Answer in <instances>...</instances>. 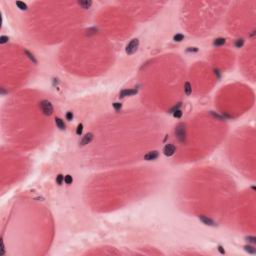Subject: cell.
<instances>
[{
  "mask_svg": "<svg viewBox=\"0 0 256 256\" xmlns=\"http://www.w3.org/2000/svg\"><path fill=\"white\" fill-rule=\"evenodd\" d=\"M175 134H176L178 140L182 143H184L186 140V129H185V125L183 123L178 124L175 128Z\"/></svg>",
  "mask_w": 256,
  "mask_h": 256,
  "instance_id": "6da1fadb",
  "label": "cell"
},
{
  "mask_svg": "<svg viewBox=\"0 0 256 256\" xmlns=\"http://www.w3.org/2000/svg\"><path fill=\"white\" fill-rule=\"evenodd\" d=\"M40 108L42 113L46 116H50L53 113V106L51 104V102L48 100H42L40 102Z\"/></svg>",
  "mask_w": 256,
  "mask_h": 256,
  "instance_id": "7a4b0ae2",
  "label": "cell"
},
{
  "mask_svg": "<svg viewBox=\"0 0 256 256\" xmlns=\"http://www.w3.org/2000/svg\"><path fill=\"white\" fill-rule=\"evenodd\" d=\"M138 47H139V40H138L137 38L132 39V40H131V41L128 43V45L126 46V53H127L128 55H132V54H134V53L136 52V51H137Z\"/></svg>",
  "mask_w": 256,
  "mask_h": 256,
  "instance_id": "3957f363",
  "label": "cell"
},
{
  "mask_svg": "<svg viewBox=\"0 0 256 256\" xmlns=\"http://www.w3.org/2000/svg\"><path fill=\"white\" fill-rule=\"evenodd\" d=\"M176 152V147L173 144H166L163 148V153L165 156L170 157L172 155H174V153Z\"/></svg>",
  "mask_w": 256,
  "mask_h": 256,
  "instance_id": "277c9868",
  "label": "cell"
},
{
  "mask_svg": "<svg viewBox=\"0 0 256 256\" xmlns=\"http://www.w3.org/2000/svg\"><path fill=\"white\" fill-rule=\"evenodd\" d=\"M137 93L136 88H130V89H124L120 92V97H127V96H133Z\"/></svg>",
  "mask_w": 256,
  "mask_h": 256,
  "instance_id": "5b68a950",
  "label": "cell"
},
{
  "mask_svg": "<svg viewBox=\"0 0 256 256\" xmlns=\"http://www.w3.org/2000/svg\"><path fill=\"white\" fill-rule=\"evenodd\" d=\"M158 156H159L158 151L154 150V151H150V152H148L147 154H145V155H144V159H145V160H147V161H152V160L157 159Z\"/></svg>",
  "mask_w": 256,
  "mask_h": 256,
  "instance_id": "8992f818",
  "label": "cell"
},
{
  "mask_svg": "<svg viewBox=\"0 0 256 256\" xmlns=\"http://www.w3.org/2000/svg\"><path fill=\"white\" fill-rule=\"evenodd\" d=\"M92 140H93V134H92V133H87V134H85V135L83 136L82 140L80 141V145L84 146V145H86V144H89Z\"/></svg>",
  "mask_w": 256,
  "mask_h": 256,
  "instance_id": "52a82bcc",
  "label": "cell"
},
{
  "mask_svg": "<svg viewBox=\"0 0 256 256\" xmlns=\"http://www.w3.org/2000/svg\"><path fill=\"white\" fill-rule=\"evenodd\" d=\"M199 219L205 224V225H209V226H216V223L212 220V219L208 218L207 216H199Z\"/></svg>",
  "mask_w": 256,
  "mask_h": 256,
  "instance_id": "ba28073f",
  "label": "cell"
},
{
  "mask_svg": "<svg viewBox=\"0 0 256 256\" xmlns=\"http://www.w3.org/2000/svg\"><path fill=\"white\" fill-rule=\"evenodd\" d=\"M55 120V124H56V126L59 128L60 130H64L65 129V123H64V121L61 119V118H59V117H56V118L54 119Z\"/></svg>",
  "mask_w": 256,
  "mask_h": 256,
  "instance_id": "9c48e42d",
  "label": "cell"
},
{
  "mask_svg": "<svg viewBox=\"0 0 256 256\" xmlns=\"http://www.w3.org/2000/svg\"><path fill=\"white\" fill-rule=\"evenodd\" d=\"M78 4L82 7L84 9H87V8H90L91 5H92V2L91 1H79Z\"/></svg>",
  "mask_w": 256,
  "mask_h": 256,
  "instance_id": "30bf717a",
  "label": "cell"
},
{
  "mask_svg": "<svg viewBox=\"0 0 256 256\" xmlns=\"http://www.w3.org/2000/svg\"><path fill=\"white\" fill-rule=\"evenodd\" d=\"M184 91H185V94L187 96H189V95L192 93V88H191V85H190L189 82H186L184 84Z\"/></svg>",
  "mask_w": 256,
  "mask_h": 256,
  "instance_id": "8fae6325",
  "label": "cell"
},
{
  "mask_svg": "<svg viewBox=\"0 0 256 256\" xmlns=\"http://www.w3.org/2000/svg\"><path fill=\"white\" fill-rule=\"evenodd\" d=\"M226 40L224 38H216L214 41H213V45L215 46H221V45H224L225 44Z\"/></svg>",
  "mask_w": 256,
  "mask_h": 256,
  "instance_id": "7c38bea8",
  "label": "cell"
},
{
  "mask_svg": "<svg viewBox=\"0 0 256 256\" xmlns=\"http://www.w3.org/2000/svg\"><path fill=\"white\" fill-rule=\"evenodd\" d=\"M244 249L245 251H247L248 253H251V254H255L256 253V250H255V248L250 246V245H245L244 246Z\"/></svg>",
  "mask_w": 256,
  "mask_h": 256,
  "instance_id": "4fadbf2b",
  "label": "cell"
},
{
  "mask_svg": "<svg viewBox=\"0 0 256 256\" xmlns=\"http://www.w3.org/2000/svg\"><path fill=\"white\" fill-rule=\"evenodd\" d=\"M16 5L18 6V8L21 9V10H26L27 9V5L22 2V1H16Z\"/></svg>",
  "mask_w": 256,
  "mask_h": 256,
  "instance_id": "5bb4252c",
  "label": "cell"
},
{
  "mask_svg": "<svg viewBox=\"0 0 256 256\" xmlns=\"http://www.w3.org/2000/svg\"><path fill=\"white\" fill-rule=\"evenodd\" d=\"M24 53H25V54L27 55V57H28V58H29V59H30V60H31V61H32L33 63H35V64H36V63H37V60H36V59H35V58H34V56H33V54H31L30 52H29V51H27V50H25V51H24Z\"/></svg>",
  "mask_w": 256,
  "mask_h": 256,
  "instance_id": "9a60e30c",
  "label": "cell"
},
{
  "mask_svg": "<svg viewBox=\"0 0 256 256\" xmlns=\"http://www.w3.org/2000/svg\"><path fill=\"white\" fill-rule=\"evenodd\" d=\"M63 181H64V176L62 174H58L57 176H56V182H57V184L58 185H61L63 183Z\"/></svg>",
  "mask_w": 256,
  "mask_h": 256,
  "instance_id": "2e32d148",
  "label": "cell"
},
{
  "mask_svg": "<svg viewBox=\"0 0 256 256\" xmlns=\"http://www.w3.org/2000/svg\"><path fill=\"white\" fill-rule=\"evenodd\" d=\"M64 182L66 184H71L73 182V178L71 175H66V176H64Z\"/></svg>",
  "mask_w": 256,
  "mask_h": 256,
  "instance_id": "e0dca14e",
  "label": "cell"
},
{
  "mask_svg": "<svg viewBox=\"0 0 256 256\" xmlns=\"http://www.w3.org/2000/svg\"><path fill=\"white\" fill-rule=\"evenodd\" d=\"M174 41H177V42H180L184 39V36L182 35V34H176V35H174V37H173Z\"/></svg>",
  "mask_w": 256,
  "mask_h": 256,
  "instance_id": "ac0fdd59",
  "label": "cell"
},
{
  "mask_svg": "<svg viewBox=\"0 0 256 256\" xmlns=\"http://www.w3.org/2000/svg\"><path fill=\"white\" fill-rule=\"evenodd\" d=\"M82 131H83V125H82L81 123H80V124H78V126L76 128V134L77 135H81L82 134Z\"/></svg>",
  "mask_w": 256,
  "mask_h": 256,
  "instance_id": "d6986e66",
  "label": "cell"
},
{
  "mask_svg": "<svg viewBox=\"0 0 256 256\" xmlns=\"http://www.w3.org/2000/svg\"><path fill=\"white\" fill-rule=\"evenodd\" d=\"M173 116L175 117V118H181V116H182V111L180 110V109H178V110H175L173 112Z\"/></svg>",
  "mask_w": 256,
  "mask_h": 256,
  "instance_id": "ffe728a7",
  "label": "cell"
},
{
  "mask_svg": "<svg viewBox=\"0 0 256 256\" xmlns=\"http://www.w3.org/2000/svg\"><path fill=\"white\" fill-rule=\"evenodd\" d=\"M243 43H244V40H243V39H237V40L235 41V46L238 47V48H240L241 46L243 45Z\"/></svg>",
  "mask_w": 256,
  "mask_h": 256,
  "instance_id": "44dd1931",
  "label": "cell"
},
{
  "mask_svg": "<svg viewBox=\"0 0 256 256\" xmlns=\"http://www.w3.org/2000/svg\"><path fill=\"white\" fill-rule=\"evenodd\" d=\"M8 40H9L8 36H1V37H0V43H1V44H4V43L8 42Z\"/></svg>",
  "mask_w": 256,
  "mask_h": 256,
  "instance_id": "7402d4cb",
  "label": "cell"
},
{
  "mask_svg": "<svg viewBox=\"0 0 256 256\" xmlns=\"http://www.w3.org/2000/svg\"><path fill=\"white\" fill-rule=\"evenodd\" d=\"M246 239H247V241L248 242H251V243H256V238L254 237V236H248V237H246Z\"/></svg>",
  "mask_w": 256,
  "mask_h": 256,
  "instance_id": "603a6c76",
  "label": "cell"
},
{
  "mask_svg": "<svg viewBox=\"0 0 256 256\" xmlns=\"http://www.w3.org/2000/svg\"><path fill=\"white\" fill-rule=\"evenodd\" d=\"M66 119H67L68 121H71V120L73 119V113H72V112L69 111V112L66 113Z\"/></svg>",
  "mask_w": 256,
  "mask_h": 256,
  "instance_id": "cb8c5ba5",
  "label": "cell"
},
{
  "mask_svg": "<svg viewBox=\"0 0 256 256\" xmlns=\"http://www.w3.org/2000/svg\"><path fill=\"white\" fill-rule=\"evenodd\" d=\"M180 106H181V103L179 102V103H177V105H175V106H174V107L171 109V110H170V112H171V113H173L175 110H178V109L180 108Z\"/></svg>",
  "mask_w": 256,
  "mask_h": 256,
  "instance_id": "d4e9b609",
  "label": "cell"
},
{
  "mask_svg": "<svg viewBox=\"0 0 256 256\" xmlns=\"http://www.w3.org/2000/svg\"><path fill=\"white\" fill-rule=\"evenodd\" d=\"M121 106L122 105L120 103H117V102H116V103H113V107H114L115 110H119V109L121 108Z\"/></svg>",
  "mask_w": 256,
  "mask_h": 256,
  "instance_id": "484cf974",
  "label": "cell"
},
{
  "mask_svg": "<svg viewBox=\"0 0 256 256\" xmlns=\"http://www.w3.org/2000/svg\"><path fill=\"white\" fill-rule=\"evenodd\" d=\"M218 251L220 252V254H222V255L225 254V250H224V248H223L221 245H219V246H218Z\"/></svg>",
  "mask_w": 256,
  "mask_h": 256,
  "instance_id": "4316f807",
  "label": "cell"
},
{
  "mask_svg": "<svg viewBox=\"0 0 256 256\" xmlns=\"http://www.w3.org/2000/svg\"><path fill=\"white\" fill-rule=\"evenodd\" d=\"M4 252H5V251H4V243H3V241H2V253H1V254L3 255Z\"/></svg>",
  "mask_w": 256,
  "mask_h": 256,
  "instance_id": "83f0119b",
  "label": "cell"
}]
</instances>
